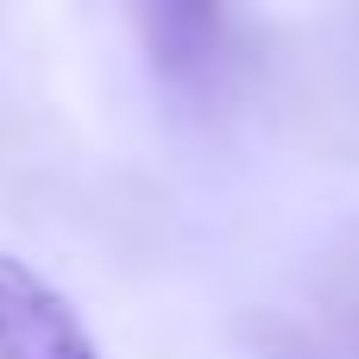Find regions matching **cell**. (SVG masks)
Returning <instances> with one entry per match:
<instances>
[{
	"label": "cell",
	"mask_w": 359,
	"mask_h": 359,
	"mask_svg": "<svg viewBox=\"0 0 359 359\" xmlns=\"http://www.w3.org/2000/svg\"><path fill=\"white\" fill-rule=\"evenodd\" d=\"M0 359H101L82 316L6 252H0Z\"/></svg>",
	"instance_id": "1"
},
{
	"label": "cell",
	"mask_w": 359,
	"mask_h": 359,
	"mask_svg": "<svg viewBox=\"0 0 359 359\" xmlns=\"http://www.w3.org/2000/svg\"><path fill=\"white\" fill-rule=\"evenodd\" d=\"M133 19H139V44L145 57L189 82L202 76L215 57H221V32H227V0H133Z\"/></svg>",
	"instance_id": "2"
}]
</instances>
